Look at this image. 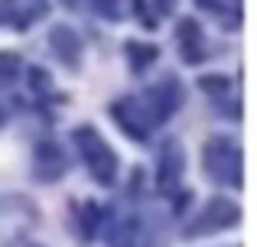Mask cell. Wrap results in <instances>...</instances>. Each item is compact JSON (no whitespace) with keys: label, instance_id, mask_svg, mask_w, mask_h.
I'll return each mask as SVG.
<instances>
[{"label":"cell","instance_id":"cell-3","mask_svg":"<svg viewBox=\"0 0 257 247\" xmlns=\"http://www.w3.org/2000/svg\"><path fill=\"white\" fill-rule=\"evenodd\" d=\"M241 221V208L231 202V198H212V202L202 208L199 215V224L186 228L189 237H199V234H215V231H225L231 224Z\"/></svg>","mask_w":257,"mask_h":247},{"label":"cell","instance_id":"cell-4","mask_svg":"<svg viewBox=\"0 0 257 247\" xmlns=\"http://www.w3.org/2000/svg\"><path fill=\"white\" fill-rule=\"evenodd\" d=\"M182 176V146L176 140H166L160 146V166H157V189L170 192Z\"/></svg>","mask_w":257,"mask_h":247},{"label":"cell","instance_id":"cell-5","mask_svg":"<svg viewBox=\"0 0 257 247\" xmlns=\"http://www.w3.org/2000/svg\"><path fill=\"white\" fill-rule=\"evenodd\" d=\"M107 241L111 247H137L140 244V224L137 218H117L107 231Z\"/></svg>","mask_w":257,"mask_h":247},{"label":"cell","instance_id":"cell-9","mask_svg":"<svg viewBox=\"0 0 257 247\" xmlns=\"http://www.w3.org/2000/svg\"><path fill=\"white\" fill-rule=\"evenodd\" d=\"M176 36L182 39V46H186V49H192V46L199 43V23H195V20H182L179 30H176Z\"/></svg>","mask_w":257,"mask_h":247},{"label":"cell","instance_id":"cell-11","mask_svg":"<svg viewBox=\"0 0 257 247\" xmlns=\"http://www.w3.org/2000/svg\"><path fill=\"white\" fill-rule=\"evenodd\" d=\"M0 124H4V111H0Z\"/></svg>","mask_w":257,"mask_h":247},{"label":"cell","instance_id":"cell-1","mask_svg":"<svg viewBox=\"0 0 257 247\" xmlns=\"http://www.w3.org/2000/svg\"><path fill=\"white\" fill-rule=\"evenodd\" d=\"M202 163H205L208 176L215 182H234L241 185V150L225 137H212L202 150Z\"/></svg>","mask_w":257,"mask_h":247},{"label":"cell","instance_id":"cell-10","mask_svg":"<svg viewBox=\"0 0 257 247\" xmlns=\"http://www.w3.org/2000/svg\"><path fill=\"white\" fill-rule=\"evenodd\" d=\"M199 85H202L205 91H212V95H221V91L231 88V82H228L225 75H202V78H199Z\"/></svg>","mask_w":257,"mask_h":247},{"label":"cell","instance_id":"cell-6","mask_svg":"<svg viewBox=\"0 0 257 247\" xmlns=\"http://www.w3.org/2000/svg\"><path fill=\"white\" fill-rule=\"evenodd\" d=\"M49 43L65 62H75L78 59V39H75V33H72L69 26H56V30L49 33Z\"/></svg>","mask_w":257,"mask_h":247},{"label":"cell","instance_id":"cell-8","mask_svg":"<svg viewBox=\"0 0 257 247\" xmlns=\"http://www.w3.org/2000/svg\"><path fill=\"white\" fill-rule=\"evenodd\" d=\"M127 52H131L134 56V69H144L147 62H153V59H157V46H140V43H131L127 46Z\"/></svg>","mask_w":257,"mask_h":247},{"label":"cell","instance_id":"cell-7","mask_svg":"<svg viewBox=\"0 0 257 247\" xmlns=\"http://www.w3.org/2000/svg\"><path fill=\"white\" fill-rule=\"evenodd\" d=\"M20 75V56L17 52H0V88L13 85Z\"/></svg>","mask_w":257,"mask_h":247},{"label":"cell","instance_id":"cell-2","mask_svg":"<svg viewBox=\"0 0 257 247\" xmlns=\"http://www.w3.org/2000/svg\"><path fill=\"white\" fill-rule=\"evenodd\" d=\"M75 143H78V150H82L85 163L91 166V176L98 179V182H104V185L114 182V172H117V156L111 153V146H107L104 140L91 130V127H78V130H75Z\"/></svg>","mask_w":257,"mask_h":247}]
</instances>
